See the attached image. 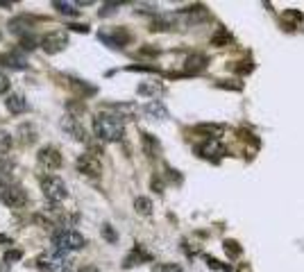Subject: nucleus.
Masks as SVG:
<instances>
[{
  "instance_id": "obj_1",
  "label": "nucleus",
  "mask_w": 304,
  "mask_h": 272,
  "mask_svg": "<svg viewBox=\"0 0 304 272\" xmlns=\"http://www.w3.org/2000/svg\"><path fill=\"white\" fill-rule=\"evenodd\" d=\"M93 132H95V138H100V141H105V143L121 141L123 134H125L123 118L116 116V113H102V116H95Z\"/></svg>"
},
{
  "instance_id": "obj_2",
  "label": "nucleus",
  "mask_w": 304,
  "mask_h": 272,
  "mask_svg": "<svg viewBox=\"0 0 304 272\" xmlns=\"http://www.w3.org/2000/svg\"><path fill=\"white\" fill-rule=\"evenodd\" d=\"M84 236L80 234V231L75 229H59L53 234V245L55 249H59V252H75V249H82L84 247Z\"/></svg>"
},
{
  "instance_id": "obj_3",
  "label": "nucleus",
  "mask_w": 304,
  "mask_h": 272,
  "mask_svg": "<svg viewBox=\"0 0 304 272\" xmlns=\"http://www.w3.org/2000/svg\"><path fill=\"white\" fill-rule=\"evenodd\" d=\"M68 263H70V259L64 252H59V249H55V252H43V254L36 259V266H39L41 272H66Z\"/></svg>"
},
{
  "instance_id": "obj_4",
  "label": "nucleus",
  "mask_w": 304,
  "mask_h": 272,
  "mask_svg": "<svg viewBox=\"0 0 304 272\" xmlns=\"http://www.w3.org/2000/svg\"><path fill=\"white\" fill-rule=\"evenodd\" d=\"M41 190H43V195L50 202H55V204L64 202L68 197V189H66L64 179H59V177H46L41 182Z\"/></svg>"
},
{
  "instance_id": "obj_5",
  "label": "nucleus",
  "mask_w": 304,
  "mask_h": 272,
  "mask_svg": "<svg viewBox=\"0 0 304 272\" xmlns=\"http://www.w3.org/2000/svg\"><path fill=\"white\" fill-rule=\"evenodd\" d=\"M0 202L7 204L9 209H18V207H23L25 202H28V193H25L23 186L9 184V186H5V189L0 190Z\"/></svg>"
},
{
  "instance_id": "obj_6",
  "label": "nucleus",
  "mask_w": 304,
  "mask_h": 272,
  "mask_svg": "<svg viewBox=\"0 0 304 272\" xmlns=\"http://www.w3.org/2000/svg\"><path fill=\"white\" fill-rule=\"evenodd\" d=\"M36 161H39V166H41L46 172H55L57 168H61V163H64V157H61V152H59L57 148L48 145V148L39 150V154H36Z\"/></svg>"
},
{
  "instance_id": "obj_7",
  "label": "nucleus",
  "mask_w": 304,
  "mask_h": 272,
  "mask_svg": "<svg viewBox=\"0 0 304 272\" xmlns=\"http://www.w3.org/2000/svg\"><path fill=\"white\" fill-rule=\"evenodd\" d=\"M75 168L82 172V175H87V177H100V172H102V163H100V159L91 152L80 154L77 161H75Z\"/></svg>"
},
{
  "instance_id": "obj_8",
  "label": "nucleus",
  "mask_w": 304,
  "mask_h": 272,
  "mask_svg": "<svg viewBox=\"0 0 304 272\" xmlns=\"http://www.w3.org/2000/svg\"><path fill=\"white\" fill-rule=\"evenodd\" d=\"M66 46H68V34H66V32H61V30H57V32H48V34L41 39V48L46 50L48 54H57V53H61V50H64Z\"/></svg>"
},
{
  "instance_id": "obj_9",
  "label": "nucleus",
  "mask_w": 304,
  "mask_h": 272,
  "mask_svg": "<svg viewBox=\"0 0 304 272\" xmlns=\"http://www.w3.org/2000/svg\"><path fill=\"white\" fill-rule=\"evenodd\" d=\"M195 152H198L200 157H205V159L218 161L227 154V150H225V145H222L220 141H209V138H207L205 143H200L198 148H195Z\"/></svg>"
},
{
  "instance_id": "obj_10",
  "label": "nucleus",
  "mask_w": 304,
  "mask_h": 272,
  "mask_svg": "<svg viewBox=\"0 0 304 272\" xmlns=\"http://www.w3.org/2000/svg\"><path fill=\"white\" fill-rule=\"evenodd\" d=\"M61 130L68 132L73 138H77V141H87L89 143L87 130L82 127V123H80V118H77V116H70V113H66L64 118H61Z\"/></svg>"
},
{
  "instance_id": "obj_11",
  "label": "nucleus",
  "mask_w": 304,
  "mask_h": 272,
  "mask_svg": "<svg viewBox=\"0 0 304 272\" xmlns=\"http://www.w3.org/2000/svg\"><path fill=\"white\" fill-rule=\"evenodd\" d=\"M100 41H105L107 46L111 48H123L125 43L129 41V34L123 30V27H118V30H114V34H107V32H100Z\"/></svg>"
},
{
  "instance_id": "obj_12",
  "label": "nucleus",
  "mask_w": 304,
  "mask_h": 272,
  "mask_svg": "<svg viewBox=\"0 0 304 272\" xmlns=\"http://www.w3.org/2000/svg\"><path fill=\"white\" fill-rule=\"evenodd\" d=\"M5 107H7V111H9V113H25L30 109L28 100H25V95H21V93H9V95H7Z\"/></svg>"
},
{
  "instance_id": "obj_13",
  "label": "nucleus",
  "mask_w": 304,
  "mask_h": 272,
  "mask_svg": "<svg viewBox=\"0 0 304 272\" xmlns=\"http://www.w3.org/2000/svg\"><path fill=\"white\" fill-rule=\"evenodd\" d=\"M141 111L146 113L148 118H154V120H166L168 118V109H166L164 105L159 100H150L148 105H143V109Z\"/></svg>"
},
{
  "instance_id": "obj_14",
  "label": "nucleus",
  "mask_w": 304,
  "mask_h": 272,
  "mask_svg": "<svg viewBox=\"0 0 304 272\" xmlns=\"http://www.w3.org/2000/svg\"><path fill=\"white\" fill-rule=\"evenodd\" d=\"M18 141L23 143V145H32V143H36V127L32 123H25V125H18Z\"/></svg>"
},
{
  "instance_id": "obj_15",
  "label": "nucleus",
  "mask_w": 304,
  "mask_h": 272,
  "mask_svg": "<svg viewBox=\"0 0 304 272\" xmlns=\"http://www.w3.org/2000/svg\"><path fill=\"white\" fill-rule=\"evenodd\" d=\"M195 132H198V134L209 136V141H218V136L225 134V127H222V125L205 123V125H198V127H195Z\"/></svg>"
},
{
  "instance_id": "obj_16",
  "label": "nucleus",
  "mask_w": 304,
  "mask_h": 272,
  "mask_svg": "<svg viewBox=\"0 0 304 272\" xmlns=\"http://www.w3.org/2000/svg\"><path fill=\"white\" fill-rule=\"evenodd\" d=\"M207 64H209V59H207L205 54H191V57H186V71H191V73L205 71Z\"/></svg>"
},
{
  "instance_id": "obj_17",
  "label": "nucleus",
  "mask_w": 304,
  "mask_h": 272,
  "mask_svg": "<svg viewBox=\"0 0 304 272\" xmlns=\"http://www.w3.org/2000/svg\"><path fill=\"white\" fill-rule=\"evenodd\" d=\"M139 93L141 95H150L152 100H157V95L164 93V86H161L159 82H143L139 86Z\"/></svg>"
},
{
  "instance_id": "obj_18",
  "label": "nucleus",
  "mask_w": 304,
  "mask_h": 272,
  "mask_svg": "<svg viewBox=\"0 0 304 272\" xmlns=\"http://www.w3.org/2000/svg\"><path fill=\"white\" fill-rule=\"evenodd\" d=\"M28 30H30V18L18 16L14 21H9V32H14V34H23Z\"/></svg>"
},
{
  "instance_id": "obj_19",
  "label": "nucleus",
  "mask_w": 304,
  "mask_h": 272,
  "mask_svg": "<svg viewBox=\"0 0 304 272\" xmlns=\"http://www.w3.org/2000/svg\"><path fill=\"white\" fill-rule=\"evenodd\" d=\"M7 66H12V68H28V59H25L23 54H16V53H9L2 57Z\"/></svg>"
},
{
  "instance_id": "obj_20",
  "label": "nucleus",
  "mask_w": 304,
  "mask_h": 272,
  "mask_svg": "<svg viewBox=\"0 0 304 272\" xmlns=\"http://www.w3.org/2000/svg\"><path fill=\"white\" fill-rule=\"evenodd\" d=\"M281 18H284V23H288L291 27H300V25H302V21H304L302 12H298V9H286Z\"/></svg>"
},
{
  "instance_id": "obj_21",
  "label": "nucleus",
  "mask_w": 304,
  "mask_h": 272,
  "mask_svg": "<svg viewBox=\"0 0 304 272\" xmlns=\"http://www.w3.org/2000/svg\"><path fill=\"white\" fill-rule=\"evenodd\" d=\"M141 261H150V254H146V252H143L141 247H136V252H132V254L125 259L123 266L125 268H132V266H139Z\"/></svg>"
},
{
  "instance_id": "obj_22",
  "label": "nucleus",
  "mask_w": 304,
  "mask_h": 272,
  "mask_svg": "<svg viewBox=\"0 0 304 272\" xmlns=\"http://www.w3.org/2000/svg\"><path fill=\"white\" fill-rule=\"evenodd\" d=\"M12 175H14V161H9V159H0V182L5 184V182H9L12 179Z\"/></svg>"
},
{
  "instance_id": "obj_23",
  "label": "nucleus",
  "mask_w": 304,
  "mask_h": 272,
  "mask_svg": "<svg viewBox=\"0 0 304 272\" xmlns=\"http://www.w3.org/2000/svg\"><path fill=\"white\" fill-rule=\"evenodd\" d=\"M53 7L57 9L59 14H66V16H75V14H80V9H77V2H53Z\"/></svg>"
},
{
  "instance_id": "obj_24",
  "label": "nucleus",
  "mask_w": 304,
  "mask_h": 272,
  "mask_svg": "<svg viewBox=\"0 0 304 272\" xmlns=\"http://www.w3.org/2000/svg\"><path fill=\"white\" fill-rule=\"evenodd\" d=\"M134 209H136V213H141V216H150L152 213V200H148V197H136Z\"/></svg>"
},
{
  "instance_id": "obj_25",
  "label": "nucleus",
  "mask_w": 304,
  "mask_h": 272,
  "mask_svg": "<svg viewBox=\"0 0 304 272\" xmlns=\"http://www.w3.org/2000/svg\"><path fill=\"white\" fill-rule=\"evenodd\" d=\"M229 41H232V34H229L227 30H222V27L213 36H211V46H216V48L225 46V43H229Z\"/></svg>"
},
{
  "instance_id": "obj_26",
  "label": "nucleus",
  "mask_w": 304,
  "mask_h": 272,
  "mask_svg": "<svg viewBox=\"0 0 304 272\" xmlns=\"http://www.w3.org/2000/svg\"><path fill=\"white\" fill-rule=\"evenodd\" d=\"M141 141H143V150H146V154L154 157V154L159 152V143L154 141V138H152L150 134H143V138H141Z\"/></svg>"
},
{
  "instance_id": "obj_27",
  "label": "nucleus",
  "mask_w": 304,
  "mask_h": 272,
  "mask_svg": "<svg viewBox=\"0 0 304 272\" xmlns=\"http://www.w3.org/2000/svg\"><path fill=\"white\" fill-rule=\"evenodd\" d=\"M9 148H12V136L0 130V154H7Z\"/></svg>"
},
{
  "instance_id": "obj_28",
  "label": "nucleus",
  "mask_w": 304,
  "mask_h": 272,
  "mask_svg": "<svg viewBox=\"0 0 304 272\" xmlns=\"http://www.w3.org/2000/svg\"><path fill=\"white\" fill-rule=\"evenodd\" d=\"M21 46H23V50H32V48L41 46V39H36V36H23V41H21Z\"/></svg>"
},
{
  "instance_id": "obj_29",
  "label": "nucleus",
  "mask_w": 304,
  "mask_h": 272,
  "mask_svg": "<svg viewBox=\"0 0 304 272\" xmlns=\"http://www.w3.org/2000/svg\"><path fill=\"white\" fill-rule=\"evenodd\" d=\"M225 252H227L229 256H241V247H239V243H234V241H225Z\"/></svg>"
},
{
  "instance_id": "obj_30",
  "label": "nucleus",
  "mask_w": 304,
  "mask_h": 272,
  "mask_svg": "<svg viewBox=\"0 0 304 272\" xmlns=\"http://www.w3.org/2000/svg\"><path fill=\"white\" fill-rule=\"evenodd\" d=\"M102 236H105L109 243H116V241H118V234H116V231H114V229H111L109 225H105V227H102Z\"/></svg>"
},
{
  "instance_id": "obj_31",
  "label": "nucleus",
  "mask_w": 304,
  "mask_h": 272,
  "mask_svg": "<svg viewBox=\"0 0 304 272\" xmlns=\"http://www.w3.org/2000/svg\"><path fill=\"white\" fill-rule=\"evenodd\" d=\"M7 89H9V77L0 73V93H7Z\"/></svg>"
},
{
  "instance_id": "obj_32",
  "label": "nucleus",
  "mask_w": 304,
  "mask_h": 272,
  "mask_svg": "<svg viewBox=\"0 0 304 272\" xmlns=\"http://www.w3.org/2000/svg\"><path fill=\"white\" fill-rule=\"evenodd\" d=\"M209 268H213V270H232V266H220V261L216 259H209Z\"/></svg>"
},
{
  "instance_id": "obj_33",
  "label": "nucleus",
  "mask_w": 304,
  "mask_h": 272,
  "mask_svg": "<svg viewBox=\"0 0 304 272\" xmlns=\"http://www.w3.org/2000/svg\"><path fill=\"white\" fill-rule=\"evenodd\" d=\"M18 259H21V252H7V254H5L7 263H9V261H18Z\"/></svg>"
},
{
  "instance_id": "obj_34",
  "label": "nucleus",
  "mask_w": 304,
  "mask_h": 272,
  "mask_svg": "<svg viewBox=\"0 0 304 272\" xmlns=\"http://www.w3.org/2000/svg\"><path fill=\"white\" fill-rule=\"evenodd\" d=\"M0 184H2V182H0Z\"/></svg>"
}]
</instances>
